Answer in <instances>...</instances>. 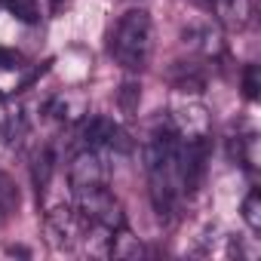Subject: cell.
Returning a JSON list of instances; mask_svg holds the SVG:
<instances>
[{
	"mask_svg": "<svg viewBox=\"0 0 261 261\" xmlns=\"http://www.w3.org/2000/svg\"><path fill=\"white\" fill-rule=\"evenodd\" d=\"M212 10H215V19L218 25H224L227 31H243L249 22H252V0H209Z\"/></svg>",
	"mask_w": 261,
	"mask_h": 261,
	"instance_id": "obj_9",
	"label": "cell"
},
{
	"mask_svg": "<svg viewBox=\"0 0 261 261\" xmlns=\"http://www.w3.org/2000/svg\"><path fill=\"white\" fill-rule=\"evenodd\" d=\"M145 255V246H142V240L129 230L126 224L123 227H117L114 233H111V246H108V258H142Z\"/></svg>",
	"mask_w": 261,
	"mask_h": 261,
	"instance_id": "obj_10",
	"label": "cell"
},
{
	"mask_svg": "<svg viewBox=\"0 0 261 261\" xmlns=\"http://www.w3.org/2000/svg\"><path fill=\"white\" fill-rule=\"evenodd\" d=\"M53 172H56V148H53V145H43V148L34 154V160H31V175H34V185H37L40 194H43L46 185L53 181Z\"/></svg>",
	"mask_w": 261,
	"mask_h": 261,
	"instance_id": "obj_13",
	"label": "cell"
},
{
	"mask_svg": "<svg viewBox=\"0 0 261 261\" xmlns=\"http://www.w3.org/2000/svg\"><path fill=\"white\" fill-rule=\"evenodd\" d=\"M22 62H25V59H22L19 49H13V46H0V71H13V68L19 71Z\"/></svg>",
	"mask_w": 261,
	"mask_h": 261,
	"instance_id": "obj_20",
	"label": "cell"
},
{
	"mask_svg": "<svg viewBox=\"0 0 261 261\" xmlns=\"http://www.w3.org/2000/svg\"><path fill=\"white\" fill-rule=\"evenodd\" d=\"M7 10H10L16 19L28 22V25H34V22L40 19V7H37V0H13V4H7Z\"/></svg>",
	"mask_w": 261,
	"mask_h": 261,
	"instance_id": "obj_17",
	"label": "cell"
},
{
	"mask_svg": "<svg viewBox=\"0 0 261 261\" xmlns=\"http://www.w3.org/2000/svg\"><path fill=\"white\" fill-rule=\"evenodd\" d=\"M166 120L181 142H209V136H212V114L203 101L188 98V101L175 105Z\"/></svg>",
	"mask_w": 261,
	"mask_h": 261,
	"instance_id": "obj_6",
	"label": "cell"
},
{
	"mask_svg": "<svg viewBox=\"0 0 261 261\" xmlns=\"http://www.w3.org/2000/svg\"><path fill=\"white\" fill-rule=\"evenodd\" d=\"M74 206L86 218V224H98V227H108V230H117V227L126 224L123 203L117 200V194L108 185L74 191Z\"/></svg>",
	"mask_w": 261,
	"mask_h": 261,
	"instance_id": "obj_3",
	"label": "cell"
},
{
	"mask_svg": "<svg viewBox=\"0 0 261 261\" xmlns=\"http://www.w3.org/2000/svg\"><path fill=\"white\" fill-rule=\"evenodd\" d=\"M43 233H46V243L56 252H71V249L80 246V240L86 233V218L77 212L74 203H59V206L46 209Z\"/></svg>",
	"mask_w": 261,
	"mask_h": 261,
	"instance_id": "obj_4",
	"label": "cell"
},
{
	"mask_svg": "<svg viewBox=\"0 0 261 261\" xmlns=\"http://www.w3.org/2000/svg\"><path fill=\"white\" fill-rule=\"evenodd\" d=\"M16 212H19V188L7 172H0V227H4Z\"/></svg>",
	"mask_w": 261,
	"mask_h": 261,
	"instance_id": "obj_15",
	"label": "cell"
},
{
	"mask_svg": "<svg viewBox=\"0 0 261 261\" xmlns=\"http://www.w3.org/2000/svg\"><path fill=\"white\" fill-rule=\"evenodd\" d=\"M203 83H206V77L197 62H178L172 68V86L178 92H203Z\"/></svg>",
	"mask_w": 261,
	"mask_h": 261,
	"instance_id": "obj_12",
	"label": "cell"
},
{
	"mask_svg": "<svg viewBox=\"0 0 261 261\" xmlns=\"http://www.w3.org/2000/svg\"><path fill=\"white\" fill-rule=\"evenodd\" d=\"M185 43L200 56V59H218L221 53H224V40H221V31L218 28H212V25H194V28H188L185 31Z\"/></svg>",
	"mask_w": 261,
	"mask_h": 261,
	"instance_id": "obj_8",
	"label": "cell"
},
{
	"mask_svg": "<svg viewBox=\"0 0 261 261\" xmlns=\"http://www.w3.org/2000/svg\"><path fill=\"white\" fill-rule=\"evenodd\" d=\"M68 185L71 194L83 191V188H95V185H108V166H105V154L92 151V148H77L71 163H68Z\"/></svg>",
	"mask_w": 261,
	"mask_h": 261,
	"instance_id": "obj_7",
	"label": "cell"
},
{
	"mask_svg": "<svg viewBox=\"0 0 261 261\" xmlns=\"http://www.w3.org/2000/svg\"><path fill=\"white\" fill-rule=\"evenodd\" d=\"M243 221L252 233L261 230V194H258V188H252L243 200Z\"/></svg>",
	"mask_w": 261,
	"mask_h": 261,
	"instance_id": "obj_16",
	"label": "cell"
},
{
	"mask_svg": "<svg viewBox=\"0 0 261 261\" xmlns=\"http://www.w3.org/2000/svg\"><path fill=\"white\" fill-rule=\"evenodd\" d=\"M145 172H148V191H151V206L160 215V221L175 218L185 194V178H181V139L169 120H157L145 139Z\"/></svg>",
	"mask_w": 261,
	"mask_h": 261,
	"instance_id": "obj_1",
	"label": "cell"
},
{
	"mask_svg": "<svg viewBox=\"0 0 261 261\" xmlns=\"http://www.w3.org/2000/svg\"><path fill=\"white\" fill-rule=\"evenodd\" d=\"M77 139H80V148H92L98 154H126L129 151L126 129L101 114H92V117L83 114V120L77 126Z\"/></svg>",
	"mask_w": 261,
	"mask_h": 261,
	"instance_id": "obj_5",
	"label": "cell"
},
{
	"mask_svg": "<svg viewBox=\"0 0 261 261\" xmlns=\"http://www.w3.org/2000/svg\"><path fill=\"white\" fill-rule=\"evenodd\" d=\"M31 133V123H28V114L22 108H13L4 114V123H0V139L7 145H22Z\"/></svg>",
	"mask_w": 261,
	"mask_h": 261,
	"instance_id": "obj_11",
	"label": "cell"
},
{
	"mask_svg": "<svg viewBox=\"0 0 261 261\" xmlns=\"http://www.w3.org/2000/svg\"><path fill=\"white\" fill-rule=\"evenodd\" d=\"M258 89H261V71H258V65H246L243 68V95L249 101H255Z\"/></svg>",
	"mask_w": 261,
	"mask_h": 261,
	"instance_id": "obj_18",
	"label": "cell"
},
{
	"mask_svg": "<svg viewBox=\"0 0 261 261\" xmlns=\"http://www.w3.org/2000/svg\"><path fill=\"white\" fill-rule=\"evenodd\" d=\"M139 98H142V89H139V83L126 80V83H123V89H120V108H123V114H136V108H139Z\"/></svg>",
	"mask_w": 261,
	"mask_h": 261,
	"instance_id": "obj_19",
	"label": "cell"
},
{
	"mask_svg": "<svg viewBox=\"0 0 261 261\" xmlns=\"http://www.w3.org/2000/svg\"><path fill=\"white\" fill-rule=\"evenodd\" d=\"M230 157L240 160L249 172H258V136L255 133H246L243 139H230Z\"/></svg>",
	"mask_w": 261,
	"mask_h": 261,
	"instance_id": "obj_14",
	"label": "cell"
},
{
	"mask_svg": "<svg viewBox=\"0 0 261 261\" xmlns=\"http://www.w3.org/2000/svg\"><path fill=\"white\" fill-rule=\"evenodd\" d=\"M123 4H139V0H123Z\"/></svg>",
	"mask_w": 261,
	"mask_h": 261,
	"instance_id": "obj_21",
	"label": "cell"
},
{
	"mask_svg": "<svg viewBox=\"0 0 261 261\" xmlns=\"http://www.w3.org/2000/svg\"><path fill=\"white\" fill-rule=\"evenodd\" d=\"M111 59L129 71V74H139L148 68L151 53H154V22L145 10H129L117 28L111 31V43H108Z\"/></svg>",
	"mask_w": 261,
	"mask_h": 261,
	"instance_id": "obj_2",
	"label": "cell"
}]
</instances>
